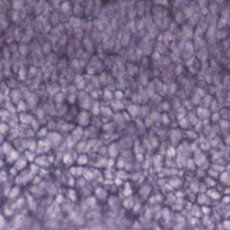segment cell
Returning <instances> with one entry per match:
<instances>
[{"label": "cell", "mask_w": 230, "mask_h": 230, "mask_svg": "<svg viewBox=\"0 0 230 230\" xmlns=\"http://www.w3.org/2000/svg\"><path fill=\"white\" fill-rule=\"evenodd\" d=\"M89 120H90V117H89V115H88V113L86 112V111H81L79 114H78V121L84 125L85 122H86V124L89 122Z\"/></svg>", "instance_id": "6da1fadb"}]
</instances>
